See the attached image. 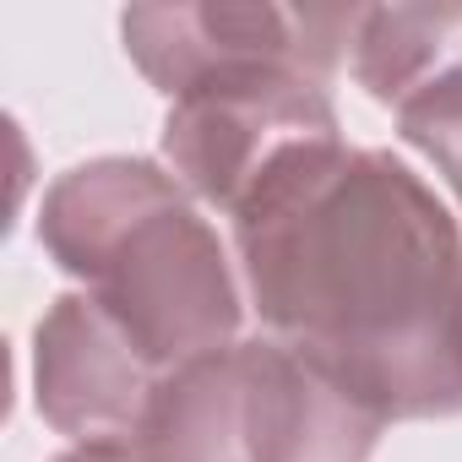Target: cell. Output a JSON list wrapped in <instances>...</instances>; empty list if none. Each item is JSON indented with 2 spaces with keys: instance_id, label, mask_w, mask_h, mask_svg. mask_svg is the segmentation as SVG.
Listing matches in <instances>:
<instances>
[{
  "instance_id": "cell-1",
  "label": "cell",
  "mask_w": 462,
  "mask_h": 462,
  "mask_svg": "<svg viewBox=\"0 0 462 462\" xmlns=\"http://www.w3.org/2000/svg\"><path fill=\"white\" fill-rule=\"evenodd\" d=\"M408 136L424 142L457 180L462 190V71L435 82L419 104H408Z\"/></svg>"
}]
</instances>
